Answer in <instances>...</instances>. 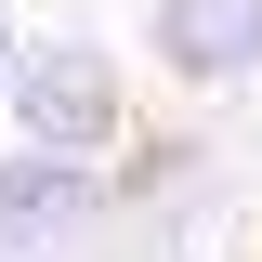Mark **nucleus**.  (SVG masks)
Wrapping results in <instances>:
<instances>
[{"label":"nucleus","instance_id":"obj_1","mask_svg":"<svg viewBox=\"0 0 262 262\" xmlns=\"http://www.w3.org/2000/svg\"><path fill=\"white\" fill-rule=\"evenodd\" d=\"M0 105H13V144L27 158H79V170H105L144 131V92H131V66L105 53V39H27L13 53V79H0Z\"/></svg>","mask_w":262,"mask_h":262},{"label":"nucleus","instance_id":"obj_2","mask_svg":"<svg viewBox=\"0 0 262 262\" xmlns=\"http://www.w3.org/2000/svg\"><path fill=\"white\" fill-rule=\"evenodd\" d=\"M144 66H158L170 92L262 79V0H144Z\"/></svg>","mask_w":262,"mask_h":262},{"label":"nucleus","instance_id":"obj_3","mask_svg":"<svg viewBox=\"0 0 262 262\" xmlns=\"http://www.w3.org/2000/svg\"><path fill=\"white\" fill-rule=\"evenodd\" d=\"M105 210H118L105 170H79V158H0V262L66 249V236H92Z\"/></svg>","mask_w":262,"mask_h":262},{"label":"nucleus","instance_id":"obj_4","mask_svg":"<svg viewBox=\"0 0 262 262\" xmlns=\"http://www.w3.org/2000/svg\"><path fill=\"white\" fill-rule=\"evenodd\" d=\"M13 53H27V39H13V0H0V79H13Z\"/></svg>","mask_w":262,"mask_h":262}]
</instances>
